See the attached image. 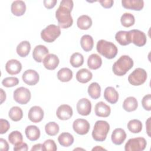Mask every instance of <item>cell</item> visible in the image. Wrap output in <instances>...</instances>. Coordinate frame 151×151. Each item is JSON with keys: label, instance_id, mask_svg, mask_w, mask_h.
Here are the masks:
<instances>
[{"label": "cell", "instance_id": "cb8c5ba5", "mask_svg": "<svg viewBox=\"0 0 151 151\" xmlns=\"http://www.w3.org/2000/svg\"><path fill=\"white\" fill-rule=\"evenodd\" d=\"M93 78L92 73L87 68H81L76 73V79L81 83H87Z\"/></svg>", "mask_w": 151, "mask_h": 151}, {"label": "cell", "instance_id": "44dd1931", "mask_svg": "<svg viewBox=\"0 0 151 151\" xmlns=\"http://www.w3.org/2000/svg\"><path fill=\"white\" fill-rule=\"evenodd\" d=\"M104 97L110 104H115L119 100V93L114 87H107L104 91Z\"/></svg>", "mask_w": 151, "mask_h": 151}, {"label": "cell", "instance_id": "3957f363", "mask_svg": "<svg viewBox=\"0 0 151 151\" xmlns=\"http://www.w3.org/2000/svg\"><path fill=\"white\" fill-rule=\"evenodd\" d=\"M96 50L100 54L107 59L114 58L118 52V49L114 44L104 40L98 41Z\"/></svg>", "mask_w": 151, "mask_h": 151}, {"label": "cell", "instance_id": "7402d4cb", "mask_svg": "<svg viewBox=\"0 0 151 151\" xmlns=\"http://www.w3.org/2000/svg\"><path fill=\"white\" fill-rule=\"evenodd\" d=\"M11 12L17 17L23 15L26 11V4L23 1H13L11 6Z\"/></svg>", "mask_w": 151, "mask_h": 151}, {"label": "cell", "instance_id": "ee69618b", "mask_svg": "<svg viewBox=\"0 0 151 151\" xmlns=\"http://www.w3.org/2000/svg\"><path fill=\"white\" fill-rule=\"evenodd\" d=\"M13 149L15 151H27L28 150V147L26 143L21 142L16 145H14Z\"/></svg>", "mask_w": 151, "mask_h": 151}, {"label": "cell", "instance_id": "7c38bea8", "mask_svg": "<svg viewBox=\"0 0 151 151\" xmlns=\"http://www.w3.org/2000/svg\"><path fill=\"white\" fill-rule=\"evenodd\" d=\"M76 108L79 114L84 116H88L91 111V101L86 98H82L78 101Z\"/></svg>", "mask_w": 151, "mask_h": 151}, {"label": "cell", "instance_id": "ab89813d", "mask_svg": "<svg viewBox=\"0 0 151 151\" xmlns=\"http://www.w3.org/2000/svg\"><path fill=\"white\" fill-rule=\"evenodd\" d=\"M19 83V80L15 77H8L4 78L2 84L5 87H12L17 86Z\"/></svg>", "mask_w": 151, "mask_h": 151}, {"label": "cell", "instance_id": "bcb514c9", "mask_svg": "<svg viewBox=\"0 0 151 151\" xmlns=\"http://www.w3.org/2000/svg\"><path fill=\"white\" fill-rule=\"evenodd\" d=\"M99 2L104 8H110L114 4V1L113 0H100Z\"/></svg>", "mask_w": 151, "mask_h": 151}, {"label": "cell", "instance_id": "2e32d148", "mask_svg": "<svg viewBox=\"0 0 151 151\" xmlns=\"http://www.w3.org/2000/svg\"><path fill=\"white\" fill-rule=\"evenodd\" d=\"M44 67L49 70H55L58 65L60 60L58 56L54 54H48L42 61Z\"/></svg>", "mask_w": 151, "mask_h": 151}, {"label": "cell", "instance_id": "9a60e30c", "mask_svg": "<svg viewBox=\"0 0 151 151\" xmlns=\"http://www.w3.org/2000/svg\"><path fill=\"white\" fill-rule=\"evenodd\" d=\"M49 50L45 45H38L35 47L32 51V57L37 63H41L47 55L48 54Z\"/></svg>", "mask_w": 151, "mask_h": 151}, {"label": "cell", "instance_id": "f907efd6", "mask_svg": "<svg viewBox=\"0 0 151 151\" xmlns=\"http://www.w3.org/2000/svg\"><path fill=\"white\" fill-rule=\"evenodd\" d=\"M0 91H1V104H2V103L6 99V93L3 90L2 88H1Z\"/></svg>", "mask_w": 151, "mask_h": 151}, {"label": "cell", "instance_id": "d590c367", "mask_svg": "<svg viewBox=\"0 0 151 151\" xmlns=\"http://www.w3.org/2000/svg\"><path fill=\"white\" fill-rule=\"evenodd\" d=\"M70 63L74 68L81 67L84 63V57L79 52L73 53L70 58Z\"/></svg>", "mask_w": 151, "mask_h": 151}, {"label": "cell", "instance_id": "f546056e", "mask_svg": "<svg viewBox=\"0 0 151 151\" xmlns=\"http://www.w3.org/2000/svg\"><path fill=\"white\" fill-rule=\"evenodd\" d=\"M73 136L67 132L61 133L58 137V142L63 147H69L74 143Z\"/></svg>", "mask_w": 151, "mask_h": 151}, {"label": "cell", "instance_id": "f1b7e54d", "mask_svg": "<svg viewBox=\"0 0 151 151\" xmlns=\"http://www.w3.org/2000/svg\"><path fill=\"white\" fill-rule=\"evenodd\" d=\"M80 45L84 51H90L94 46V41L93 37L88 34L83 35L80 40Z\"/></svg>", "mask_w": 151, "mask_h": 151}, {"label": "cell", "instance_id": "30bf717a", "mask_svg": "<svg viewBox=\"0 0 151 151\" xmlns=\"http://www.w3.org/2000/svg\"><path fill=\"white\" fill-rule=\"evenodd\" d=\"M74 131L80 135L86 134L90 128L89 122L84 119H77L73 123Z\"/></svg>", "mask_w": 151, "mask_h": 151}, {"label": "cell", "instance_id": "603a6c76", "mask_svg": "<svg viewBox=\"0 0 151 151\" xmlns=\"http://www.w3.org/2000/svg\"><path fill=\"white\" fill-rule=\"evenodd\" d=\"M25 135L30 141H36L40 137V130L34 125L28 126L25 130Z\"/></svg>", "mask_w": 151, "mask_h": 151}, {"label": "cell", "instance_id": "d6986e66", "mask_svg": "<svg viewBox=\"0 0 151 151\" xmlns=\"http://www.w3.org/2000/svg\"><path fill=\"white\" fill-rule=\"evenodd\" d=\"M122 5L123 8L133 11H141L144 6L143 0H123Z\"/></svg>", "mask_w": 151, "mask_h": 151}, {"label": "cell", "instance_id": "60d3db41", "mask_svg": "<svg viewBox=\"0 0 151 151\" xmlns=\"http://www.w3.org/2000/svg\"><path fill=\"white\" fill-rule=\"evenodd\" d=\"M42 145L44 151H55L57 150V145L55 142L52 139L46 140Z\"/></svg>", "mask_w": 151, "mask_h": 151}, {"label": "cell", "instance_id": "816d5d0a", "mask_svg": "<svg viewBox=\"0 0 151 151\" xmlns=\"http://www.w3.org/2000/svg\"><path fill=\"white\" fill-rule=\"evenodd\" d=\"M106 150V149H104V148H103V147H100V146H96L95 147H94V148L92 149V150Z\"/></svg>", "mask_w": 151, "mask_h": 151}, {"label": "cell", "instance_id": "7dc6e473", "mask_svg": "<svg viewBox=\"0 0 151 151\" xmlns=\"http://www.w3.org/2000/svg\"><path fill=\"white\" fill-rule=\"evenodd\" d=\"M0 146L1 150L2 151H7L9 149V145L6 140L4 139H0Z\"/></svg>", "mask_w": 151, "mask_h": 151}, {"label": "cell", "instance_id": "c3c4849f", "mask_svg": "<svg viewBox=\"0 0 151 151\" xmlns=\"http://www.w3.org/2000/svg\"><path fill=\"white\" fill-rule=\"evenodd\" d=\"M31 151H37V150H43V145L41 143H38L34 145L31 149ZM44 151V150H43Z\"/></svg>", "mask_w": 151, "mask_h": 151}, {"label": "cell", "instance_id": "d4e9b609", "mask_svg": "<svg viewBox=\"0 0 151 151\" xmlns=\"http://www.w3.org/2000/svg\"><path fill=\"white\" fill-rule=\"evenodd\" d=\"M102 65V59L97 54H91L87 59V65L91 70H97Z\"/></svg>", "mask_w": 151, "mask_h": 151}, {"label": "cell", "instance_id": "5bb4252c", "mask_svg": "<svg viewBox=\"0 0 151 151\" xmlns=\"http://www.w3.org/2000/svg\"><path fill=\"white\" fill-rule=\"evenodd\" d=\"M73 114V111L71 107L68 104H61L57 109V117L61 120H67L70 119Z\"/></svg>", "mask_w": 151, "mask_h": 151}, {"label": "cell", "instance_id": "f6af8a7d", "mask_svg": "<svg viewBox=\"0 0 151 151\" xmlns=\"http://www.w3.org/2000/svg\"><path fill=\"white\" fill-rule=\"evenodd\" d=\"M57 3V0H44L43 1L44 6L48 9L53 8L55 6Z\"/></svg>", "mask_w": 151, "mask_h": 151}, {"label": "cell", "instance_id": "4316f807", "mask_svg": "<svg viewBox=\"0 0 151 151\" xmlns=\"http://www.w3.org/2000/svg\"><path fill=\"white\" fill-rule=\"evenodd\" d=\"M31 50V44L28 41H22L19 42L16 48L17 53L21 57H27Z\"/></svg>", "mask_w": 151, "mask_h": 151}, {"label": "cell", "instance_id": "ac0fdd59", "mask_svg": "<svg viewBox=\"0 0 151 151\" xmlns=\"http://www.w3.org/2000/svg\"><path fill=\"white\" fill-rule=\"evenodd\" d=\"M95 114L97 116L100 117H107L111 113L110 107L103 101L98 102L94 107Z\"/></svg>", "mask_w": 151, "mask_h": 151}, {"label": "cell", "instance_id": "5b68a950", "mask_svg": "<svg viewBox=\"0 0 151 151\" xmlns=\"http://www.w3.org/2000/svg\"><path fill=\"white\" fill-rule=\"evenodd\" d=\"M60 34V27L54 24H50L41 31V37L45 42H52Z\"/></svg>", "mask_w": 151, "mask_h": 151}, {"label": "cell", "instance_id": "b9f144b4", "mask_svg": "<svg viewBox=\"0 0 151 151\" xmlns=\"http://www.w3.org/2000/svg\"><path fill=\"white\" fill-rule=\"evenodd\" d=\"M142 104L143 109L147 111L151 110V95L147 94L145 95L142 100Z\"/></svg>", "mask_w": 151, "mask_h": 151}, {"label": "cell", "instance_id": "83f0119b", "mask_svg": "<svg viewBox=\"0 0 151 151\" xmlns=\"http://www.w3.org/2000/svg\"><path fill=\"white\" fill-rule=\"evenodd\" d=\"M138 107L137 99L132 96L127 97L123 103V108L127 112L135 111Z\"/></svg>", "mask_w": 151, "mask_h": 151}, {"label": "cell", "instance_id": "7bdbcfd3", "mask_svg": "<svg viewBox=\"0 0 151 151\" xmlns=\"http://www.w3.org/2000/svg\"><path fill=\"white\" fill-rule=\"evenodd\" d=\"M0 133L1 134L7 132L10 128V124L8 120L3 119H0Z\"/></svg>", "mask_w": 151, "mask_h": 151}, {"label": "cell", "instance_id": "836d02e7", "mask_svg": "<svg viewBox=\"0 0 151 151\" xmlns=\"http://www.w3.org/2000/svg\"><path fill=\"white\" fill-rule=\"evenodd\" d=\"M8 116L12 121L18 122L22 119L23 117V112L19 107L14 106L10 109Z\"/></svg>", "mask_w": 151, "mask_h": 151}, {"label": "cell", "instance_id": "ba28073f", "mask_svg": "<svg viewBox=\"0 0 151 151\" xmlns=\"http://www.w3.org/2000/svg\"><path fill=\"white\" fill-rule=\"evenodd\" d=\"M31 94L29 89L24 87L16 88L13 93L14 100L20 104H26L31 99Z\"/></svg>", "mask_w": 151, "mask_h": 151}, {"label": "cell", "instance_id": "6da1fadb", "mask_svg": "<svg viewBox=\"0 0 151 151\" xmlns=\"http://www.w3.org/2000/svg\"><path fill=\"white\" fill-rule=\"evenodd\" d=\"M74 3L72 0H63L55 11V18L58 25L61 28H68L73 24L71 12Z\"/></svg>", "mask_w": 151, "mask_h": 151}, {"label": "cell", "instance_id": "e575fe53", "mask_svg": "<svg viewBox=\"0 0 151 151\" xmlns=\"http://www.w3.org/2000/svg\"><path fill=\"white\" fill-rule=\"evenodd\" d=\"M127 126L130 132L133 133H139L142 130L143 124L139 120L132 119L128 122Z\"/></svg>", "mask_w": 151, "mask_h": 151}, {"label": "cell", "instance_id": "52a82bcc", "mask_svg": "<svg viewBox=\"0 0 151 151\" xmlns=\"http://www.w3.org/2000/svg\"><path fill=\"white\" fill-rule=\"evenodd\" d=\"M147 142L144 137H138L128 140L124 146L126 151H142L146 147Z\"/></svg>", "mask_w": 151, "mask_h": 151}, {"label": "cell", "instance_id": "8fae6325", "mask_svg": "<svg viewBox=\"0 0 151 151\" xmlns=\"http://www.w3.org/2000/svg\"><path fill=\"white\" fill-rule=\"evenodd\" d=\"M22 78L23 81L27 85L34 86L39 81L40 76L35 70L29 69L24 72Z\"/></svg>", "mask_w": 151, "mask_h": 151}, {"label": "cell", "instance_id": "e0dca14e", "mask_svg": "<svg viewBox=\"0 0 151 151\" xmlns=\"http://www.w3.org/2000/svg\"><path fill=\"white\" fill-rule=\"evenodd\" d=\"M5 70L10 75H15L19 73L22 70V64L17 60H8L5 64Z\"/></svg>", "mask_w": 151, "mask_h": 151}, {"label": "cell", "instance_id": "9c48e42d", "mask_svg": "<svg viewBox=\"0 0 151 151\" xmlns=\"http://www.w3.org/2000/svg\"><path fill=\"white\" fill-rule=\"evenodd\" d=\"M129 38L132 42L137 47L144 46L147 41V38L144 32L139 29H132L129 31Z\"/></svg>", "mask_w": 151, "mask_h": 151}, {"label": "cell", "instance_id": "ffe728a7", "mask_svg": "<svg viewBox=\"0 0 151 151\" xmlns=\"http://www.w3.org/2000/svg\"><path fill=\"white\" fill-rule=\"evenodd\" d=\"M111 139L112 142L116 145H122L125 139H126V133L122 128H116L115 129L111 136Z\"/></svg>", "mask_w": 151, "mask_h": 151}, {"label": "cell", "instance_id": "f35d334b", "mask_svg": "<svg viewBox=\"0 0 151 151\" xmlns=\"http://www.w3.org/2000/svg\"><path fill=\"white\" fill-rule=\"evenodd\" d=\"M8 140L13 145H16L22 142L23 136L21 133L19 131H12L8 135Z\"/></svg>", "mask_w": 151, "mask_h": 151}, {"label": "cell", "instance_id": "277c9868", "mask_svg": "<svg viewBox=\"0 0 151 151\" xmlns=\"http://www.w3.org/2000/svg\"><path fill=\"white\" fill-rule=\"evenodd\" d=\"M110 130L109 123L104 120H97L94 126L92 131L93 139L97 142H103L106 140Z\"/></svg>", "mask_w": 151, "mask_h": 151}, {"label": "cell", "instance_id": "d6a6232c", "mask_svg": "<svg viewBox=\"0 0 151 151\" xmlns=\"http://www.w3.org/2000/svg\"><path fill=\"white\" fill-rule=\"evenodd\" d=\"M87 91L91 98L96 100L100 97L101 87L97 82H93L88 86Z\"/></svg>", "mask_w": 151, "mask_h": 151}, {"label": "cell", "instance_id": "484cf974", "mask_svg": "<svg viewBox=\"0 0 151 151\" xmlns=\"http://www.w3.org/2000/svg\"><path fill=\"white\" fill-rule=\"evenodd\" d=\"M93 22L91 18L87 15L80 16L77 20V25L78 28L82 30L88 29L92 25Z\"/></svg>", "mask_w": 151, "mask_h": 151}, {"label": "cell", "instance_id": "8d00e7d4", "mask_svg": "<svg viewBox=\"0 0 151 151\" xmlns=\"http://www.w3.org/2000/svg\"><path fill=\"white\" fill-rule=\"evenodd\" d=\"M120 22L123 27L129 28L134 25L135 22V18L133 14L125 12L122 15L120 18Z\"/></svg>", "mask_w": 151, "mask_h": 151}, {"label": "cell", "instance_id": "1f68e13d", "mask_svg": "<svg viewBox=\"0 0 151 151\" xmlns=\"http://www.w3.org/2000/svg\"><path fill=\"white\" fill-rule=\"evenodd\" d=\"M57 78L61 82H68L73 78V71L68 68H61L57 73Z\"/></svg>", "mask_w": 151, "mask_h": 151}, {"label": "cell", "instance_id": "681fc988", "mask_svg": "<svg viewBox=\"0 0 151 151\" xmlns=\"http://www.w3.org/2000/svg\"><path fill=\"white\" fill-rule=\"evenodd\" d=\"M150 117L148 118V119L146 122V132L147 133V135L150 137Z\"/></svg>", "mask_w": 151, "mask_h": 151}, {"label": "cell", "instance_id": "74e56055", "mask_svg": "<svg viewBox=\"0 0 151 151\" xmlns=\"http://www.w3.org/2000/svg\"><path fill=\"white\" fill-rule=\"evenodd\" d=\"M60 127L58 124L54 122H50L45 126V133L51 136H55L59 132Z\"/></svg>", "mask_w": 151, "mask_h": 151}, {"label": "cell", "instance_id": "4dcf8cb0", "mask_svg": "<svg viewBox=\"0 0 151 151\" xmlns=\"http://www.w3.org/2000/svg\"><path fill=\"white\" fill-rule=\"evenodd\" d=\"M115 39L116 41L121 45L126 46L131 43L129 31H119L116 32L115 35Z\"/></svg>", "mask_w": 151, "mask_h": 151}, {"label": "cell", "instance_id": "7a4b0ae2", "mask_svg": "<svg viewBox=\"0 0 151 151\" xmlns=\"http://www.w3.org/2000/svg\"><path fill=\"white\" fill-rule=\"evenodd\" d=\"M133 60L127 55H122L113 65V73L117 76H123L133 67Z\"/></svg>", "mask_w": 151, "mask_h": 151}, {"label": "cell", "instance_id": "4fadbf2b", "mask_svg": "<svg viewBox=\"0 0 151 151\" xmlns=\"http://www.w3.org/2000/svg\"><path fill=\"white\" fill-rule=\"evenodd\" d=\"M44 110L38 106H34L31 107L28 111V117L29 120L33 123H39L44 118Z\"/></svg>", "mask_w": 151, "mask_h": 151}, {"label": "cell", "instance_id": "8992f818", "mask_svg": "<svg viewBox=\"0 0 151 151\" xmlns=\"http://www.w3.org/2000/svg\"><path fill=\"white\" fill-rule=\"evenodd\" d=\"M147 74L146 71L142 68H137L131 73L128 77L129 83L134 86L143 84L146 80Z\"/></svg>", "mask_w": 151, "mask_h": 151}]
</instances>
